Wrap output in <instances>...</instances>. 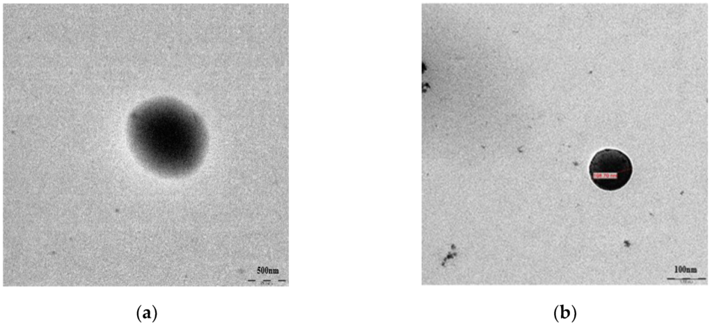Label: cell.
<instances>
[{"mask_svg":"<svg viewBox=\"0 0 712 327\" xmlns=\"http://www.w3.org/2000/svg\"><path fill=\"white\" fill-rule=\"evenodd\" d=\"M128 135L137 158L159 173L180 175L205 157L207 133L201 118L184 103L168 97L146 101L129 117Z\"/></svg>","mask_w":712,"mask_h":327,"instance_id":"cell-1","label":"cell"},{"mask_svg":"<svg viewBox=\"0 0 712 327\" xmlns=\"http://www.w3.org/2000/svg\"><path fill=\"white\" fill-rule=\"evenodd\" d=\"M592 182L600 189L615 191L623 187L630 180L633 165L629 158L621 151L605 149L597 152L589 166Z\"/></svg>","mask_w":712,"mask_h":327,"instance_id":"cell-2","label":"cell"}]
</instances>
